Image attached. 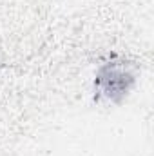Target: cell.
<instances>
[{
    "label": "cell",
    "instance_id": "obj_1",
    "mask_svg": "<svg viewBox=\"0 0 154 156\" xmlns=\"http://www.w3.org/2000/svg\"><path fill=\"white\" fill-rule=\"evenodd\" d=\"M132 80L134 78L125 64H105L96 76V85L100 94L107 96L109 100H116L129 91Z\"/></svg>",
    "mask_w": 154,
    "mask_h": 156
}]
</instances>
